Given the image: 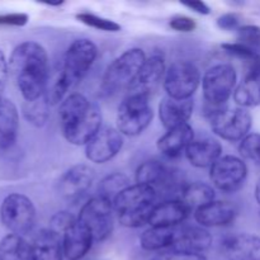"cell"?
I'll return each mask as SVG.
<instances>
[{"instance_id":"obj_1","label":"cell","mask_w":260,"mask_h":260,"mask_svg":"<svg viewBox=\"0 0 260 260\" xmlns=\"http://www.w3.org/2000/svg\"><path fill=\"white\" fill-rule=\"evenodd\" d=\"M9 70L25 102H33L46 94L48 85V55L40 43L27 41L13 50Z\"/></svg>"},{"instance_id":"obj_2","label":"cell","mask_w":260,"mask_h":260,"mask_svg":"<svg viewBox=\"0 0 260 260\" xmlns=\"http://www.w3.org/2000/svg\"><path fill=\"white\" fill-rule=\"evenodd\" d=\"M63 137L70 144L85 146L102 128V112L80 93L66 96L58 112Z\"/></svg>"},{"instance_id":"obj_3","label":"cell","mask_w":260,"mask_h":260,"mask_svg":"<svg viewBox=\"0 0 260 260\" xmlns=\"http://www.w3.org/2000/svg\"><path fill=\"white\" fill-rule=\"evenodd\" d=\"M96 56H98V48L95 43L88 38L75 40L69 46L63 58L62 70L57 80L50 86V89L46 90V98L50 106L62 103L68 91L85 78L93 66Z\"/></svg>"},{"instance_id":"obj_4","label":"cell","mask_w":260,"mask_h":260,"mask_svg":"<svg viewBox=\"0 0 260 260\" xmlns=\"http://www.w3.org/2000/svg\"><path fill=\"white\" fill-rule=\"evenodd\" d=\"M156 190L142 184H131L113 201L114 213L124 228L137 229L149 223L156 206Z\"/></svg>"},{"instance_id":"obj_5","label":"cell","mask_w":260,"mask_h":260,"mask_svg":"<svg viewBox=\"0 0 260 260\" xmlns=\"http://www.w3.org/2000/svg\"><path fill=\"white\" fill-rule=\"evenodd\" d=\"M146 58L141 48H129L114 58L107 68L102 80L104 93L113 94L121 89L131 88Z\"/></svg>"},{"instance_id":"obj_6","label":"cell","mask_w":260,"mask_h":260,"mask_svg":"<svg viewBox=\"0 0 260 260\" xmlns=\"http://www.w3.org/2000/svg\"><path fill=\"white\" fill-rule=\"evenodd\" d=\"M154 117L150 95L129 93L117 112V129L124 136H139L150 126Z\"/></svg>"},{"instance_id":"obj_7","label":"cell","mask_w":260,"mask_h":260,"mask_svg":"<svg viewBox=\"0 0 260 260\" xmlns=\"http://www.w3.org/2000/svg\"><path fill=\"white\" fill-rule=\"evenodd\" d=\"M208 118L212 131L226 141H241L248 136L253 124L251 114L241 107L210 109Z\"/></svg>"},{"instance_id":"obj_8","label":"cell","mask_w":260,"mask_h":260,"mask_svg":"<svg viewBox=\"0 0 260 260\" xmlns=\"http://www.w3.org/2000/svg\"><path fill=\"white\" fill-rule=\"evenodd\" d=\"M238 75L230 63H218L208 69L202 76V91L211 109L225 107L236 89Z\"/></svg>"},{"instance_id":"obj_9","label":"cell","mask_w":260,"mask_h":260,"mask_svg":"<svg viewBox=\"0 0 260 260\" xmlns=\"http://www.w3.org/2000/svg\"><path fill=\"white\" fill-rule=\"evenodd\" d=\"M0 221L14 235H25L32 231L36 223L35 205L27 196L12 193L0 206Z\"/></svg>"},{"instance_id":"obj_10","label":"cell","mask_w":260,"mask_h":260,"mask_svg":"<svg viewBox=\"0 0 260 260\" xmlns=\"http://www.w3.org/2000/svg\"><path fill=\"white\" fill-rule=\"evenodd\" d=\"M78 220L90 231L94 241L106 240L114 228L113 203L102 196L91 198L81 207Z\"/></svg>"},{"instance_id":"obj_11","label":"cell","mask_w":260,"mask_h":260,"mask_svg":"<svg viewBox=\"0 0 260 260\" xmlns=\"http://www.w3.org/2000/svg\"><path fill=\"white\" fill-rule=\"evenodd\" d=\"M162 81L168 96L174 99H192V95L202 83V78L194 63L179 60L167 69Z\"/></svg>"},{"instance_id":"obj_12","label":"cell","mask_w":260,"mask_h":260,"mask_svg":"<svg viewBox=\"0 0 260 260\" xmlns=\"http://www.w3.org/2000/svg\"><path fill=\"white\" fill-rule=\"evenodd\" d=\"M248 167L240 157L233 155L221 156L210 168V179L215 188L222 192H235L245 182Z\"/></svg>"},{"instance_id":"obj_13","label":"cell","mask_w":260,"mask_h":260,"mask_svg":"<svg viewBox=\"0 0 260 260\" xmlns=\"http://www.w3.org/2000/svg\"><path fill=\"white\" fill-rule=\"evenodd\" d=\"M123 146V135L113 127H104L85 145V156L94 164L113 159Z\"/></svg>"},{"instance_id":"obj_14","label":"cell","mask_w":260,"mask_h":260,"mask_svg":"<svg viewBox=\"0 0 260 260\" xmlns=\"http://www.w3.org/2000/svg\"><path fill=\"white\" fill-rule=\"evenodd\" d=\"M94 179L95 173L93 168L86 164H76L63 173L58 184V190L66 200H78L88 192Z\"/></svg>"},{"instance_id":"obj_15","label":"cell","mask_w":260,"mask_h":260,"mask_svg":"<svg viewBox=\"0 0 260 260\" xmlns=\"http://www.w3.org/2000/svg\"><path fill=\"white\" fill-rule=\"evenodd\" d=\"M221 251L228 260H260V236L234 234L221 241Z\"/></svg>"},{"instance_id":"obj_16","label":"cell","mask_w":260,"mask_h":260,"mask_svg":"<svg viewBox=\"0 0 260 260\" xmlns=\"http://www.w3.org/2000/svg\"><path fill=\"white\" fill-rule=\"evenodd\" d=\"M212 244V236L202 226H177L172 250L202 254Z\"/></svg>"},{"instance_id":"obj_17","label":"cell","mask_w":260,"mask_h":260,"mask_svg":"<svg viewBox=\"0 0 260 260\" xmlns=\"http://www.w3.org/2000/svg\"><path fill=\"white\" fill-rule=\"evenodd\" d=\"M167 66L165 58L160 53H154L146 58L136 80L132 84L131 93H141L150 95L156 89L160 81L164 80Z\"/></svg>"},{"instance_id":"obj_18","label":"cell","mask_w":260,"mask_h":260,"mask_svg":"<svg viewBox=\"0 0 260 260\" xmlns=\"http://www.w3.org/2000/svg\"><path fill=\"white\" fill-rule=\"evenodd\" d=\"M137 184L147 185L152 189H168L175 184V174L159 160H147L136 170Z\"/></svg>"},{"instance_id":"obj_19","label":"cell","mask_w":260,"mask_h":260,"mask_svg":"<svg viewBox=\"0 0 260 260\" xmlns=\"http://www.w3.org/2000/svg\"><path fill=\"white\" fill-rule=\"evenodd\" d=\"M94 243L93 235L79 220L62 234L63 255L69 260H80L88 254Z\"/></svg>"},{"instance_id":"obj_20","label":"cell","mask_w":260,"mask_h":260,"mask_svg":"<svg viewBox=\"0 0 260 260\" xmlns=\"http://www.w3.org/2000/svg\"><path fill=\"white\" fill-rule=\"evenodd\" d=\"M194 103L192 99H174L165 96L159 104V118L167 129L188 123L193 114Z\"/></svg>"},{"instance_id":"obj_21","label":"cell","mask_w":260,"mask_h":260,"mask_svg":"<svg viewBox=\"0 0 260 260\" xmlns=\"http://www.w3.org/2000/svg\"><path fill=\"white\" fill-rule=\"evenodd\" d=\"M190 211L180 200L156 203L150 216L149 225L152 228H175L184 222Z\"/></svg>"},{"instance_id":"obj_22","label":"cell","mask_w":260,"mask_h":260,"mask_svg":"<svg viewBox=\"0 0 260 260\" xmlns=\"http://www.w3.org/2000/svg\"><path fill=\"white\" fill-rule=\"evenodd\" d=\"M193 215L197 223L202 228H221L234 222L236 217V208L229 202L213 201L196 211Z\"/></svg>"},{"instance_id":"obj_23","label":"cell","mask_w":260,"mask_h":260,"mask_svg":"<svg viewBox=\"0 0 260 260\" xmlns=\"http://www.w3.org/2000/svg\"><path fill=\"white\" fill-rule=\"evenodd\" d=\"M62 238L51 229H43L30 244V260H62Z\"/></svg>"},{"instance_id":"obj_24","label":"cell","mask_w":260,"mask_h":260,"mask_svg":"<svg viewBox=\"0 0 260 260\" xmlns=\"http://www.w3.org/2000/svg\"><path fill=\"white\" fill-rule=\"evenodd\" d=\"M193 141H194V132L192 126L185 123L175 128L168 129L167 134L157 140V149L164 156L173 159L185 152Z\"/></svg>"},{"instance_id":"obj_25","label":"cell","mask_w":260,"mask_h":260,"mask_svg":"<svg viewBox=\"0 0 260 260\" xmlns=\"http://www.w3.org/2000/svg\"><path fill=\"white\" fill-rule=\"evenodd\" d=\"M185 156L196 168H211L222 156V145L215 139L194 140L185 150Z\"/></svg>"},{"instance_id":"obj_26","label":"cell","mask_w":260,"mask_h":260,"mask_svg":"<svg viewBox=\"0 0 260 260\" xmlns=\"http://www.w3.org/2000/svg\"><path fill=\"white\" fill-rule=\"evenodd\" d=\"M19 129V113L10 99L0 96V151L14 145Z\"/></svg>"},{"instance_id":"obj_27","label":"cell","mask_w":260,"mask_h":260,"mask_svg":"<svg viewBox=\"0 0 260 260\" xmlns=\"http://www.w3.org/2000/svg\"><path fill=\"white\" fill-rule=\"evenodd\" d=\"M234 101L241 108L260 106V65L254 66L249 75L236 86Z\"/></svg>"},{"instance_id":"obj_28","label":"cell","mask_w":260,"mask_h":260,"mask_svg":"<svg viewBox=\"0 0 260 260\" xmlns=\"http://www.w3.org/2000/svg\"><path fill=\"white\" fill-rule=\"evenodd\" d=\"M180 201L187 206L190 212L194 213L197 210L215 201V189L212 185L202 182L188 183L182 188Z\"/></svg>"},{"instance_id":"obj_29","label":"cell","mask_w":260,"mask_h":260,"mask_svg":"<svg viewBox=\"0 0 260 260\" xmlns=\"http://www.w3.org/2000/svg\"><path fill=\"white\" fill-rule=\"evenodd\" d=\"M175 228H152L150 226V229H147L140 238V245L147 251L172 249L173 243H174Z\"/></svg>"},{"instance_id":"obj_30","label":"cell","mask_w":260,"mask_h":260,"mask_svg":"<svg viewBox=\"0 0 260 260\" xmlns=\"http://www.w3.org/2000/svg\"><path fill=\"white\" fill-rule=\"evenodd\" d=\"M0 260H30V244L23 236L8 234L0 240Z\"/></svg>"},{"instance_id":"obj_31","label":"cell","mask_w":260,"mask_h":260,"mask_svg":"<svg viewBox=\"0 0 260 260\" xmlns=\"http://www.w3.org/2000/svg\"><path fill=\"white\" fill-rule=\"evenodd\" d=\"M129 185H131V183L126 175L122 174V173H113V174L108 175L102 180L99 190H101L102 197L107 198L113 203V201L118 197V194H121Z\"/></svg>"},{"instance_id":"obj_32","label":"cell","mask_w":260,"mask_h":260,"mask_svg":"<svg viewBox=\"0 0 260 260\" xmlns=\"http://www.w3.org/2000/svg\"><path fill=\"white\" fill-rule=\"evenodd\" d=\"M48 106L50 103L46 98V94L37 101L25 102V118L36 126H42L48 118Z\"/></svg>"},{"instance_id":"obj_33","label":"cell","mask_w":260,"mask_h":260,"mask_svg":"<svg viewBox=\"0 0 260 260\" xmlns=\"http://www.w3.org/2000/svg\"><path fill=\"white\" fill-rule=\"evenodd\" d=\"M76 19L83 23V24L91 28H95L98 30H104V32H118V30H121V25L117 22L108 19V18L94 14V13H79V14H76Z\"/></svg>"},{"instance_id":"obj_34","label":"cell","mask_w":260,"mask_h":260,"mask_svg":"<svg viewBox=\"0 0 260 260\" xmlns=\"http://www.w3.org/2000/svg\"><path fill=\"white\" fill-rule=\"evenodd\" d=\"M239 152L244 159L260 165V134H249L241 140Z\"/></svg>"},{"instance_id":"obj_35","label":"cell","mask_w":260,"mask_h":260,"mask_svg":"<svg viewBox=\"0 0 260 260\" xmlns=\"http://www.w3.org/2000/svg\"><path fill=\"white\" fill-rule=\"evenodd\" d=\"M221 47L230 55L235 56V57L241 58V60L249 61V62H254V65H260V55L256 51L251 50L248 46L243 45L240 42L234 43H223Z\"/></svg>"},{"instance_id":"obj_36","label":"cell","mask_w":260,"mask_h":260,"mask_svg":"<svg viewBox=\"0 0 260 260\" xmlns=\"http://www.w3.org/2000/svg\"><path fill=\"white\" fill-rule=\"evenodd\" d=\"M238 40L251 50L260 51V27L255 24L241 25L238 29Z\"/></svg>"},{"instance_id":"obj_37","label":"cell","mask_w":260,"mask_h":260,"mask_svg":"<svg viewBox=\"0 0 260 260\" xmlns=\"http://www.w3.org/2000/svg\"><path fill=\"white\" fill-rule=\"evenodd\" d=\"M76 220H78V217H74L71 213L66 212V211H61V212L55 213V215L52 216L50 229L61 235V234L65 233L66 229L70 228Z\"/></svg>"},{"instance_id":"obj_38","label":"cell","mask_w":260,"mask_h":260,"mask_svg":"<svg viewBox=\"0 0 260 260\" xmlns=\"http://www.w3.org/2000/svg\"><path fill=\"white\" fill-rule=\"evenodd\" d=\"M169 25L172 29L177 32H193L197 28V23L193 18L187 17V15H175L169 20Z\"/></svg>"},{"instance_id":"obj_39","label":"cell","mask_w":260,"mask_h":260,"mask_svg":"<svg viewBox=\"0 0 260 260\" xmlns=\"http://www.w3.org/2000/svg\"><path fill=\"white\" fill-rule=\"evenodd\" d=\"M152 260H207L203 254L183 253V251H165L159 254Z\"/></svg>"},{"instance_id":"obj_40","label":"cell","mask_w":260,"mask_h":260,"mask_svg":"<svg viewBox=\"0 0 260 260\" xmlns=\"http://www.w3.org/2000/svg\"><path fill=\"white\" fill-rule=\"evenodd\" d=\"M29 20L25 13H7L0 14V25H10V27H23Z\"/></svg>"},{"instance_id":"obj_41","label":"cell","mask_w":260,"mask_h":260,"mask_svg":"<svg viewBox=\"0 0 260 260\" xmlns=\"http://www.w3.org/2000/svg\"><path fill=\"white\" fill-rule=\"evenodd\" d=\"M241 19L236 13H226L217 18V25L222 30H238L241 27Z\"/></svg>"},{"instance_id":"obj_42","label":"cell","mask_w":260,"mask_h":260,"mask_svg":"<svg viewBox=\"0 0 260 260\" xmlns=\"http://www.w3.org/2000/svg\"><path fill=\"white\" fill-rule=\"evenodd\" d=\"M184 7H187L188 9L193 10L194 13L202 15H208L211 13V8L206 4L205 2H201V0H192V2H185L183 3Z\"/></svg>"},{"instance_id":"obj_43","label":"cell","mask_w":260,"mask_h":260,"mask_svg":"<svg viewBox=\"0 0 260 260\" xmlns=\"http://www.w3.org/2000/svg\"><path fill=\"white\" fill-rule=\"evenodd\" d=\"M8 71H9V63L7 62V58H5L4 52L0 50V91L3 90V88H4L5 85Z\"/></svg>"},{"instance_id":"obj_44","label":"cell","mask_w":260,"mask_h":260,"mask_svg":"<svg viewBox=\"0 0 260 260\" xmlns=\"http://www.w3.org/2000/svg\"><path fill=\"white\" fill-rule=\"evenodd\" d=\"M255 200L256 202H258V205L260 206V178L258 182H256V185H255Z\"/></svg>"}]
</instances>
